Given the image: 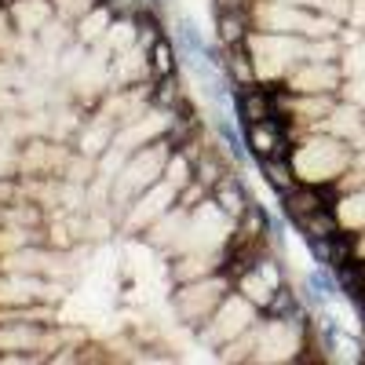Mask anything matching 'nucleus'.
I'll return each instance as SVG.
<instances>
[{
	"label": "nucleus",
	"mask_w": 365,
	"mask_h": 365,
	"mask_svg": "<svg viewBox=\"0 0 365 365\" xmlns=\"http://www.w3.org/2000/svg\"><path fill=\"white\" fill-rule=\"evenodd\" d=\"M351 161H354V146L325 128L299 132L292 146V168L299 182H314V187H336L344 172L351 168Z\"/></svg>",
	"instance_id": "f257e3e1"
},
{
	"label": "nucleus",
	"mask_w": 365,
	"mask_h": 365,
	"mask_svg": "<svg viewBox=\"0 0 365 365\" xmlns=\"http://www.w3.org/2000/svg\"><path fill=\"white\" fill-rule=\"evenodd\" d=\"M168 154H172L168 139H158V143H146V146L128 150V154L117 161V172L110 175V194H106L110 205H113V212L132 205L143 190H150L154 182L165 179Z\"/></svg>",
	"instance_id": "f03ea898"
},
{
	"label": "nucleus",
	"mask_w": 365,
	"mask_h": 365,
	"mask_svg": "<svg viewBox=\"0 0 365 365\" xmlns=\"http://www.w3.org/2000/svg\"><path fill=\"white\" fill-rule=\"evenodd\" d=\"M259 318H263V311L256 307V303H252L249 296H241L237 289H230V292L223 296L220 307L212 311V318L194 332V340L205 344L208 351H223L227 344H234V340L245 336V332H249Z\"/></svg>",
	"instance_id": "7ed1b4c3"
},
{
	"label": "nucleus",
	"mask_w": 365,
	"mask_h": 365,
	"mask_svg": "<svg viewBox=\"0 0 365 365\" xmlns=\"http://www.w3.org/2000/svg\"><path fill=\"white\" fill-rule=\"evenodd\" d=\"M234 289V282L227 278L223 270H216V274H205V278H197V282H187V285H172V311H175V318L187 325L190 332H197L208 318H212V311L223 303V296Z\"/></svg>",
	"instance_id": "20e7f679"
},
{
	"label": "nucleus",
	"mask_w": 365,
	"mask_h": 365,
	"mask_svg": "<svg viewBox=\"0 0 365 365\" xmlns=\"http://www.w3.org/2000/svg\"><path fill=\"white\" fill-rule=\"evenodd\" d=\"M175 205H179V190L172 187L168 179H161L150 190H143L132 205H125L117 212V216H120V230L132 234V237H146L168 216V212H175Z\"/></svg>",
	"instance_id": "39448f33"
},
{
	"label": "nucleus",
	"mask_w": 365,
	"mask_h": 365,
	"mask_svg": "<svg viewBox=\"0 0 365 365\" xmlns=\"http://www.w3.org/2000/svg\"><path fill=\"white\" fill-rule=\"evenodd\" d=\"M344 63L340 58H329V63H318V58H303L296 63L285 77V88L292 96H344Z\"/></svg>",
	"instance_id": "423d86ee"
},
{
	"label": "nucleus",
	"mask_w": 365,
	"mask_h": 365,
	"mask_svg": "<svg viewBox=\"0 0 365 365\" xmlns=\"http://www.w3.org/2000/svg\"><path fill=\"white\" fill-rule=\"evenodd\" d=\"M289 278H285V267H282V259H278V252H267L252 270H245V274H241V278L234 282V289L241 292V296H249L252 303H256V307L263 311L267 307V303H270V296L274 292H278L282 285H285Z\"/></svg>",
	"instance_id": "0eeeda50"
},
{
	"label": "nucleus",
	"mask_w": 365,
	"mask_h": 365,
	"mask_svg": "<svg viewBox=\"0 0 365 365\" xmlns=\"http://www.w3.org/2000/svg\"><path fill=\"white\" fill-rule=\"evenodd\" d=\"M212 201H216L227 216L237 223L241 216L249 212V205H252V194H249V187H245V179L237 175V168H230L216 187H212Z\"/></svg>",
	"instance_id": "6e6552de"
},
{
	"label": "nucleus",
	"mask_w": 365,
	"mask_h": 365,
	"mask_svg": "<svg viewBox=\"0 0 365 365\" xmlns=\"http://www.w3.org/2000/svg\"><path fill=\"white\" fill-rule=\"evenodd\" d=\"M212 15H216V41H220L223 48L249 44V37L256 34V15H252V11L223 8V11H212Z\"/></svg>",
	"instance_id": "1a4fd4ad"
},
{
	"label": "nucleus",
	"mask_w": 365,
	"mask_h": 365,
	"mask_svg": "<svg viewBox=\"0 0 365 365\" xmlns=\"http://www.w3.org/2000/svg\"><path fill=\"white\" fill-rule=\"evenodd\" d=\"M336 296H340L336 270L314 263V270H307V278H303V299H307V307H311V311H325Z\"/></svg>",
	"instance_id": "9d476101"
},
{
	"label": "nucleus",
	"mask_w": 365,
	"mask_h": 365,
	"mask_svg": "<svg viewBox=\"0 0 365 365\" xmlns=\"http://www.w3.org/2000/svg\"><path fill=\"white\" fill-rule=\"evenodd\" d=\"M113 22H117V15H113V8L103 0V4H96V8H91V11L70 29V34H73V41H81L84 48H103Z\"/></svg>",
	"instance_id": "9b49d317"
},
{
	"label": "nucleus",
	"mask_w": 365,
	"mask_h": 365,
	"mask_svg": "<svg viewBox=\"0 0 365 365\" xmlns=\"http://www.w3.org/2000/svg\"><path fill=\"white\" fill-rule=\"evenodd\" d=\"M223 73L230 81V88H252L259 84V70H256V55L249 44H234L223 51Z\"/></svg>",
	"instance_id": "f8f14e48"
},
{
	"label": "nucleus",
	"mask_w": 365,
	"mask_h": 365,
	"mask_svg": "<svg viewBox=\"0 0 365 365\" xmlns=\"http://www.w3.org/2000/svg\"><path fill=\"white\" fill-rule=\"evenodd\" d=\"M11 19L19 34H44L55 22V4L51 0H11Z\"/></svg>",
	"instance_id": "ddd939ff"
},
{
	"label": "nucleus",
	"mask_w": 365,
	"mask_h": 365,
	"mask_svg": "<svg viewBox=\"0 0 365 365\" xmlns=\"http://www.w3.org/2000/svg\"><path fill=\"white\" fill-rule=\"evenodd\" d=\"M212 135H216V143L227 150V158L241 168V165H249L252 154H249V146H245V135H241V125L223 113H212Z\"/></svg>",
	"instance_id": "4468645a"
},
{
	"label": "nucleus",
	"mask_w": 365,
	"mask_h": 365,
	"mask_svg": "<svg viewBox=\"0 0 365 365\" xmlns=\"http://www.w3.org/2000/svg\"><path fill=\"white\" fill-rule=\"evenodd\" d=\"M256 172L263 175V182L274 190V194H289L292 187H299V175L292 168V158H259L256 161Z\"/></svg>",
	"instance_id": "2eb2a0df"
},
{
	"label": "nucleus",
	"mask_w": 365,
	"mask_h": 365,
	"mask_svg": "<svg viewBox=\"0 0 365 365\" xmlns=\"http://www.w3.org/2000/svg\"><path fill=\"white\" fill-rule=\"evenodd\" d=\"M179 44H175V37H168V34H161L154 44L146 48V66H150V77H172V73H179Z\"/></svg>",
	"instance_id": "dca6fc26"
},
{
	"label": "nucleus",
	"mask_w": 365,
	"mask_h": 365,
	"mask_svg": "<svg viewBox=\"0 0 365 365\" xmlns=\"http://www.w3.org/2000/svg\"><path fill=\"white\" fill-rule=\"evenodd\" d=\"M332 212H336V220H340L344 230H351V234H354V230H365V187L340 190Z\"/></svg>",
	"instance_id": "f3484780"
},
{
	"label": "nucleus",
	"mask_w": 365,
	"mask_h": 365,
	"mask_svg": "<svg viewBox=\"0 0 365 365\" xmlns=\"http://www.w3.org/2000/svg\"><path fill=\"white\" fill-rule=\"evenodd\" d=\"M175 44H179V55H182V63H197V58H205V48H208V37L197 29L194 19L187 15H179L175 19Z\"/></svg>",
	"instance_id": "a211bd4d"
},
{
	"label": "nucleus",
	"mask_w": 365,
	"mask_h": 365,
	"mask_svg": "<svg viewBox=\"0 0 365 365\" xmlns=\"http://www.w3.org/2000/svg\"><path fill=\"white\" fill-rule=\"evenodd\" d=\"M51 4H55V19L63 22L66 29H73L91 8L103 4V0H51Z\"/></svg>",
	"instance_id": "6ab92c4d"
},
{
	"label": "nucleus",
	"mask_w": 365,
	"mask_h": 365,
	"mask_svg": "<svg viewBox=\"0 0 365 365\" xmlns=\"http://www.w3.org/2000/svg\"><path fill=\"white\" fill-rule=\"evenodd\" d=\"M351 245H354V259H365V230L351 234Z\"/></svg>",
	"instance_id": "aec40b11"
}]
</instances>
